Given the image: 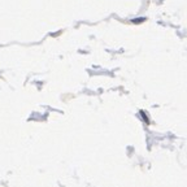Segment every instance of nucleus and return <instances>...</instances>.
<instances>
[{
    "mask_svg": "<svg viewBox=\"0 0 187 187\" xmlns=\"http://www.w3.org/2000/svg\"><path fill=\"white\" fill-rule=\"evenodd\" d=\"M144 21H146V18H144V17H139V18L131 19V22H133V24H140V22H144Z\"/></svg>",
    "mask_w": 187,
    "mask_h": 187,
    "instance_id": "1",
    "label": "nucleus"
}]
</instances>
